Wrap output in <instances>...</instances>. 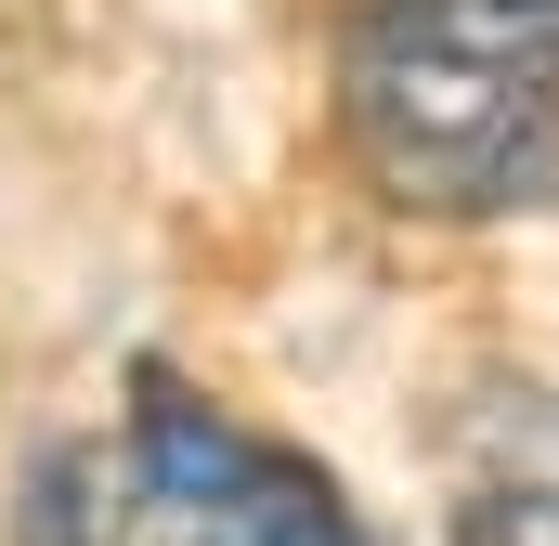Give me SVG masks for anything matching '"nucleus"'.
<instances>
[{
	"label": "nucleus",
	"mask_w": 559,
	"mask_h": 546,
	"mask_svg": "<svg viewBox=\"0 0 559 546\" xmlns=\"http://www.w3.org/2000/svg\"><path fill=\"white\" fill-rule=\"evenodd\" d=\"M105 468L79 455V442H52L39 468H26V508H13V546H105Z\"/></svg>",
	"instance_id": "nucleus-3"
},
{
	"label": "nucleus",
	"mask_w": 559,
	"mask_h": 546,
	"mask_svg": "<svg viewBox=\"0 0 559 546\" xmlns=\"http://www.w3.org/2000/svg\"><path fill=\"white\" fill-rule=\"evenodd\" d=\"M338 118L391 209L495 222L559 195V0H365Z\"/></svg>",
	"instance_id": "nucleus-1"
},
{
	"label": "nucleus",
	"mask_w": 559,
	"mask_h": 546,
	"mask_svg": "<svg viewBox=\"0 0 559 546\" xmlns=\"http://www.w3.org/2000/svg\"><path fill=\"white\" fill-rule=\"evenodd\" d=\"M131 495H143V546H365L312 455L261 442L248 416L195 404L169 378H143L131 404Z\"/></svg>",
	"instance_id": "nucleus-2"
},
{
	"label": "nucleus",
	"mask_w": 559,
	"mask_h": 546,
	"mask_svg": "<svg viewBox=\"0 0 559 546\" xmlns=\"http://www.w3.org/2000/svg\"><path fill=\"white\" fill-rule=\"evenodd\" d=\"M455 546H559V482H481L455 508Z\"/></svg>",
	"instance_id": "nucleus-4"
}]
</instances>
